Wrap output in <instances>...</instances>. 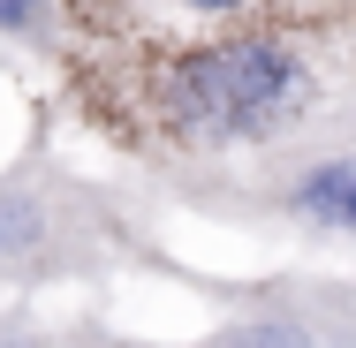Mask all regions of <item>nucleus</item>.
<instances>
[{
	"mask_svg": "<svg viewBox=\"0 0 356 348\" xmlns=\"http://www.w3.org/2000/svg\"><path fill=\"white\" fill-rule=\"evenodd\" d=\"M167 197L205 212V219L273 235V242L356 258V99L334 106L326 122H311L296 137L235 159V167L167 182Z\"/></svg>",
	"mask_w": 356,
	"mask_h": 348,
	"instance_id": "nucleus-3",
	"label": "nucleus"
},
{
	"mask_svg": "<svg viewBox=\"0 0 356 348\" xmlns=\"http://www.w3.org/2000/svg\"><path fill=\"white\" fill-rule=\"evenodd\" d=\"M76 38V0H0V46L31 61H61Z\"/></svg>",
	"mask_w": 356,
	"mask_h": 348,
	"instance_id": "nucleus-5",
	"label": "nucleus"
},
{
	"mask_svg": "<svg viewBox=\"0 0 356 348\" xmlns=\"http://www.w3.org/2000/svg\"><path fill=\"white\" fill-rule=\"evenodd\" d=\"M152 8H175L190 23H235V15H266V8H296V0H152Z\"/></svg>",
	"mask_w": 356,
	"mask_h": 348,
	"instance_id": "nucleus-6",
	"label": "nucleus"
},
{
	"mask_svg": "<svg viewBox=\"0 0 356 348\" xmlns=\"http://www.w3.org/2000/svg\"><path fill=\"white\" fill-rule=\"evenodd\" d=\"M152 258V227L129 190L76 174L54 144L0 167V288L106 280Z\"/></svg>",
	"mask_w": 356,
	"mask_h": 348,
	"instance_id": "nucleus-2",
	"label": "nucleus"
},
{
	"mask_svg": "<svg viewBox=\"0 0 356 348\" xmlns=\"http://www.w3.org/2000/svg\"><path fill=\"white\" fill-rule=\"evenodd\" d=\"M356 326V273H273L235 288L190 348H341Z\"/></svg>",
	"mask_w": 356,
	"mask_h": 348,
	"instance_id": "nucleus-4",
	"label": "nucleus"
},
{
	"mask_svg": "<svg viewBox=\"0 0 356 348\" xmlns=\"http://www.w3.org/2000/svg\"><path fill=\"white\" fill-rule=\"evenodd\" d=\"M61 69L76 122L129 167H144L152 190H167L349 106L356 0H296L235 23H197L190 38L91 23L76 0V38Z\"/></svg>",
	"mask_w": 356,
	"mask_h": 348,
	"instance_id": "nucleus-1",
	"label": "nucleus"
},
{
	"mask_svg": "<svg viewBox=\"0 0 356 348\" xmlns=\"http://www.w3.org/2000/svg\"><path fill=\"white\" fill-rule=\"evenodd\" d=\"M341 348H356V326H349V333H341Z\"/></svg>",
	"mask_w": 356,
	"mask_h": 348,
	"instance_id": "nucleus-7",
	"label": "nucleus"
}]
</instances>
